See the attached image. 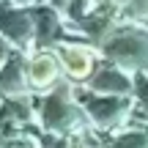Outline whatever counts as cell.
<instances>
[{
    "label": "cell",
    "mask_w": 148,
    "mask_h": 148,
    "mask_svg": "<svg viewBox=\"0 0 148 148\" xmlns=\"http://www.w3.org/2000/svg\"><path fill=\"white\" fill-rule=\"evenodd\" d=\"M63 66H66V74L74 79H85L90 77L93 71V52L85 47H63Z\"/></svg>",
    "instance_id": "obj_1"
},
{
    "label": "cell",
    "mask_w": 148,
    "mask_h": 148,
    "mask_svg": "<svg viewBox=\"0 0 148 148\" xmlns=\"http://www.w3.org/2000/svg\"><path fill=\"white\" fill-rule=\"evenodd\" d=\"M27 77H30V82L36 85V88L52 85L55 77H58V60H55L52 55H36L30 69H27Z\"/></svg>",
    "instance_id": "obj_2"
}]
</instances>
